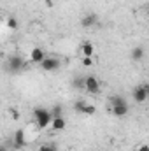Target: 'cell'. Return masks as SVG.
<instances>
[{
  "label": "cell",
  "mask_w": 149,
  "mask_h": 151,
  "mask_svg": "<svg viewBox=\"0 0 149 151\" xmlns=\"http://www.w3.org/2000/svg\"><path fill=\"white\" fill-rule=\"evenodd\" d=\"M93 63H95L93 56H82V65H84V67H91Z\"/></svg>",
  "instance_id": "obj_18"
},
{
  "label": "cell",
  "mask_w": 149,
  "mask_h": 151,
  "mask_svg": "<svg viewBox=\"0 0 149 151\" xmlns=\"http://www.w3.org/2000/svg\"><path fill=\"white\" fill-rule=\"evenodd\" d=\"M72 84H74V88H77V90H86V77H75Z\"/></svg>",
  "instance_id": "obj_14"
},
{
  "label": "cell",
  "mask_w": 149,
  "mask_h": 151,
  "mask_svg": "<svg viewBox=\"0 0 149 151\" xmlns=\"http://www.w3.org/2000/svg\"><path fill=\"white\" fill-rule=\"evenodd\" d=\"M137 151H149V144H140L137 148Z\"/></svg>",
  "instance_id": "obj_22"
},
{
  "label": "cell",
  "mask_w": 149,
  "mask_h": 151,
  "mask_svg": "<svg viewBox=\"0 0 149 151\" xmlns=\"http://www.w3.org/2000/svg\"><path fill=\"white\" fill-rule=\"evenodd\" d=\"M86 104H88V102H84V100H77V102H75L74 104V111L75 113H84V107H86Z\"/></svg>",
  "instance_id": "obj_15"
},
{
  "label": "cell",
  "mask_w": 149,
  "mask_h": 151,
  "mask_svg": "<svg viewBox=\"0 0 149 151\" xmlns=\"http://www.w3.org/2000/svg\"><path fill=\"white\" fill-rule=\"evenodd\" d=\"M86 90L90 93H98L100 91V83L95 76H86Z\"/></svg>",
  "instance_id": "obj_4"
},
{
  "label": "cell",
  "mask_w": 149,
  "mask_h": 151,
  "mask_svg": "<svg viewBox=\"0 0 149 151\" xmlns=\"http://www.w3.org/2000/svg\"><path fill=\"white\" fill-rule=\"evenodd\" d=\"M51 127H53V130H54V132H60V130H63V128L67 127V121H65V118H63V116H56V118H53Z\"/></svg>",
  "instance_id": "obj_8"
},
{
  "label": "cell",
  "mask_w": 149,
  "mask_h": 151,
  "mask_svg": "<svg viewBox=\"0 0 149 151\" xmlns=\"http://www.w3.org/2000/svg\"><path fill=\"white\" fill-rule=\"evenodd\" d=\"M51 113H53V116H54V118H56V116H63V107H62V106H60V104H54V107H53V111H51Z\"/></svg>",
  "instance_id": "obj_17"
},
{
  "label": "cell",
  "mask_w": 149,
  "mask_h": 151,
  "mask_svg": "<svg viewBox=\"0 0 149 151\" xmlns=\"http://www.w3.org/2000/svg\"><path fill=\"white\" fill-rule=\"evenodd\" d=\"M2 151H7V150H5V148H2Z\"/></svg>",
  "instance_id": "obj_23"
},
{
  "label": "cell",
  "mask_w": 149,
  "mask_h": 151,
  "mask_svg": "<svg viewBox=\"0 0 149 151\" xmlns=\"http://www.w3.org/2000/svg\"><path fill=\"white\" fill-rule=\"evenodd\" d=\"M97 23V16L95 14H86L82 19H81V25L84 27V28H90V27H93Z\"/></svg>",
  "instance_id": "obj_10"
},
{
  "label": "cell",
  "mask_w": 149,
  "mask_h": 151,
  "mask_svg": "<svg viewBox=\"0 0 149 151\" xmlns=\"http://www.w3.org/2000/svg\"><path fill=\"white\" fill-rule=\"evenodd\" d=\"M25 144H27V141H25V130L18 128L14 132V150H21Z\"/></svg>",
  "instance_id": "obj_6"
},
{
  "label": "cell",
  "mask_w": 149,
  "mask_h": 151,
  "mask_svg": "<svg viewBox=\"0 0 149 151\" xmlns=\"http://www.w3.org/2000/svg\"><path fill=\"white\" fill-rule=\"evenodd\" d=\"M109 102H111V107H116V106H123V104H126V100H125L121 95H112L111 99H109Z\"/></svg>",
  "instance_id": "obj_13"
},
{
  "label": "cell",
  "mask_w": 149,
  "mask_h": 151,
  "mask_svg": "<svg viewBox=\"0 0 149 151\" xmlns=\"http://www.w3.org/2000/svg\"><path fill=\"white\" fill-rule=\"evenodd\" d=\"M81 51H82V56H93V51H95V46L91 42H82L81 44Z\"/></svg>",
  "instance_id": "obj_11"
},
{
  "label": "cell",
  "mask_w": 149,
  "mask_h": 151,
  "mask_svg": "<svg viewBox=\"0 0 149 151\" xmlns=\"http://www.w3.org/2000/svg\"><path fill=\"white\" fill-rule=\"evenodd\" d=\"M11 116H12L14 119H19V111H18V109H11Z\"/></svg>",
  "instance_id": "obj_21"
},
{
  "label": "cell",
  "mask_w": 149,
  "mask_h": 151,
  "mask_svg": "<svg viewBox=\"0 0 149 151\" xmlns=\"http://www.w3.org/2000/svg\"><path fill=\"white\" fill-rule=\"evenodd\" d=\"M23 65H25V62H23L21 56H12V58L9 60V69H11L12 72H18Z\"/></svg>",
  "instance_id": "obj_7"
},
{
  "label": "cell",
  "mask_w": 149,
  "mask_h": 151,
  "mask_svg": "<svg viewBox=\"0 0 149 151\" xmlns=\"http://www.w3.org/2000/svg\"><path fill=\"white\" fill-rule=\"evenodd\" d=\"M95 113H97V107H95L93 104H86V107H84V113H82V114H86V116H93Z\"/></svg>",
  "instance_id": "obj_16"
},
{
  "label": "cell",
  "mask_w": 149,
  "mask_h": 151,
  "mask_svg": "<svg viewBox=\"0 0 149 151\" xmlns=\"http://www.w3.org/2000/svg\"><path fill=\"white\" fill-rule=\"evenodd\" d=\"M46 58H47V56H46V53L42 51V47H39V46L32 47V51H30V62H34V63H39V65H40Z\"/></svg>",
  "instance_id": "obj_3"
},
{
  "label": "cell",
  "mask_w": 149,
  "mask_h": 151,
  "mask_svg": "<svg viewBox=\"0 0 149 151\" xmlns=\"http://www.w3.org/2000/svg\"><path fill=\"white\" fill-rule=\"evenodd\" d=\"M34 118H35V123H37L39 128H47L51 123H53V113L49 109H44V107H35L34 109Z\"/></svg>",
  "instance_id": "obj_1"
},
{
  "label": "cell",
  "mask_w": 149,
  "mask_h": 151,
  "mask_svg": "<svg viewBox=\"0 0 149 151\" xmlns=\"http://www.w3.org/2000/svg\"><path fill=\"white\" fill-rule=\"evenodd\" d=\"M149 97V91L146 86H137L135 90H133V100L137 102V104H142V102H146Z\"/></svg>",
  "instance_id": "obj_2"
},
{
  "label": "cell",
  "mask_w": 149,
  "mask_h": 151,
  "mask_svg": "<svg viewBox=\"0 0 149 151\" xmlns=\"http://www.w3.org/2000/svg\"><path fill=\"white\" fill-rule=\"evenodd\" d=\"M7 27L12 28V30H16V28H18V21H16V18H9V19H7Z\"/></svg>",
  "instance_id": "obj_20"
},
{
  "label": "cell",
  "mask_w": 149,
  "mask_h": 151,
  "mask_svg": "<svg viewBox=\"0 0 149 151\" xmlns=\"http://www.w3.org/2000/svg\"><path fill=\"white\" fill-rule=\"evenodd\" d=\"M128 111H130L128 104H123V106H116V107H112V114H114L116 118H123V116H126Z\"/></svg>",
  "instance_id": "obj_9"
},
{
  "label": "cell",
  "mask_w": 149,
  "mask_h": 151,
  "mask_svg": "<svg viewBox=\"0 0 149 151\" xmlns=\"http://www.w3.org/2000/svg\"><path fill=\"white\" fill-rule=\"evenodd\" d=\"M146 88H148V91H149V84H148V86H146Z\"/></svg>",
  "instance_id": "obj_24"
},
{
  "label": "cell",
  "mask_w": 149,
  "mask_h": 151,
  "mask_svg": "<svg viewBox=\"0 0 149 151\" xmlns=\"http://www.w3.org/2000/svg\"><path fill=\"white\" fill-rule=\"evenodd\" d=\"M142 58H144V47H140V46L133 47V49H132V60L139 62V60H142Z\"/></svg>",
  "instance_id": "obj_12"
},
{
  "label": "cell",
  "mask_w": 149,
  "mask_h": 151,
  "mask_svg": "<svg viewBox=\"0 0 149 151\" xmlns=\"http://www.w3.org/2000/svg\"><path fill=\"white\" fill-rule=\"evenodd\" d=\"M37 151H56V146H54V144H44V146H40Z\"/></svg>",
  "instance_id": "obj_19"
},
{
  "label": "cell",
  "mask_w": 149,
  "mask_h": 151,
  "mask_svg": "<svg viewBox=\"0 0 149 151\" xmlns=\"http://www.w3.org/2000/svg\"><path fill=\"white\" fill-rule=\"evenodd\" d=\"M40 67H42V70H46V72H53V70H56V69L60 67V62H58L56 58H46V60L40 63Z\"/></svg>",
  "instance_id": "obj_5"
}]
</instances>
